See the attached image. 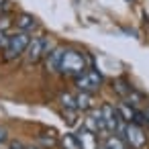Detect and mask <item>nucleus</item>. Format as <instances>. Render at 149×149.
I'll use <instances>...</instances> for the list:
<instances>
[{
	"mask_svg": "<svg viewBox=\"0 0 149 149\" xmlns=\"http://www.w3.org/2000/svg\"><path fill=\"white\" fill-rule=\"evenodd\" d=\"M29 43H31V33L17 31V33L8 35V41H6V45L2 47V59H4V61H15V59H19L21 55H25Z\"/></svg>",
	"mask_w": 149,
	"mask_h": 149,
	"instance_id": "nucleus-2",
	"label": "nucleus"
},
{
	"mask_svg": "<svg viewBox=\"0 0 149 149\" xmlns=\"http://www.w3.org/2000/svg\"><path fill=\"white\" fill-rule=\"evenodd\" d=\"M76 106H78V110H92L94 108V94H88V92L76 94Z\"/></svg>",
	"mask_w": 149,
	"mask_h": 149,
	"instance_id": "nucleus-11",
	"label": "nucleus"
},
{
	"mask_svg": "<svg viewBox=\"0 0 149 149\" xmlns=\"http://www.w3.org/2000/svg\"><path fill=\"white\" fill-rule=\"evenodd\" d=\"M4 8H6V0H0V15L4 13Z\"/></svg>",
	"mask_w": 149,
	"mask_h": 149,
	"instance_id": "nucleus-19",
	"label": "nucleus"
},
{
	"mask_svg": "<svg viewBox=\"0 0 149 149\" xmlns=\"http://www.w3.org/2000/svg\"><path fill=\"white\" fill-rule=\"evenodd\" d=\"M141 112H143V116H145V120L149 123V104H147V108H145V110H141Z\"/></svg>",
	"mask_w": 149,
	"mask_h": 149,
	"instance_id": "nucleus-18",
	"label": "nucleus"
},
{
	"mask_svg": "<svg viewBox=\"0 0 149 149\" xmlns=\"http://www.w3.org/2000/svg\"><path fill=\"white\" fill-rule=\"evenodd\" d=\"M15 25H17V31H23V33H31L33 29H37V19L29 13H21L17 19H15Z\"/></svg>",
	"mask_w": 149,
	"mask_h": 149,
	"instance_id": "nucleus-10",
	"label": "nucleus"
},
{
	"mask_svg": "<svg viewBox=\"0 0 149 149\" xmlns=\"http://www.w3.org/2000/svg\"><path fill=\"white\" fill-rule=\"evenodd\" d=\"M25 149H41V147H33V145H27Z\"/></svg>",
	"mask_w": 149,
	"mask_h": 149,
	"instance_id": "nucleus-20",
	"label": "nucleus"
},
{
	"mask_svg": "<svg viewBox=\"0 0 149 149\" xmlns=\"http://www.w3.org/2000/svg\"><path fill=\"white\" fill-rule=\"evenodd\" d=\"M39 143H41L43 147H55V145H57V139H55V135L45 137V133H43V135H39Z\"/></svg>",
	"mask_w": 149,
	"mask_h": 149,
	"instance_id": "nucleus-15",
	"label": "nucleus"
},
{
	"mask_svg": "<svg viewBox=\"0 0 149 149\" xmlns=\"http://www.w3.org/2000/svg\"><path fill=\"white\" fill-rule=\"evenodd\" d=\"M74 84L80 92H88V94H94L98 92L102 86H104V76L96 70V68H88L82 76L74 78Z\"/></svg>",
	"mask_w": 149,
	"mask_h": 149,
	"instance_id": "nucleus-3",
	"label": "nucleus"
},
{
	"mask_svg": "<svg viewBox=\"0 0 149 149\" xmlns=\"http://www.w3.org/2000/svg\"><path fill=\"white\" fill-rule=\"evenodd\" d=\"M27 145L25 143H21V141H13L10 145H8V149H25Z\"/></svg>",
	"mask_w": 149,
	"mask_h": 149,
	"instance_id": "nucleus-17",
	"label": "nucleus"
},
{
	"mask_svg": "<svg viewBox=\"0 0 149 149\" xmlns=\"http://www.w3.org/2000/svg\"><path fill=\"white\" fill-rule=\"evenodd\" d=\"M59 102H61V106H65V110H78V106H76V96L70 94V92L59 94Z\"/></svg>",
	"mask_w": 149,
	"mask_h": 149,
	"instance_id": "nucleus-14",
	"label": "nucleus"
},
{
	"mask_svg": "<svg viewBox=\"0 0 149 149\" xmlns=\"http://www.w3.org/2000/svg\"><path fill=\"white\" fill-rule=\"evenodd\" d=\"M88 68H90V57H88L84 51L72 49V47H65V49H63L61 63H59V74H61V76L78 78V76H82Z\"/></svg>",
	"mask_w": 149,
	"mask_h": 149,
	"instance_id": "nucleus-1",
	"label": "nucleus"
},
{
	"mask_svg": "<svg viewBox=\"0 0 149 149\" xmlns=\"http://www.w3.org/2000/svg\"><path fill=\"white\" fill-rule=\"evenodd\" d=\"M84 129H88V131H92V133H96V135H108L100 108H92V110L88 112V116L84 118Z\"/></svg>",
	"mask_w": 149,
	"mask_h": 149,
	"instance_id": "nucleus-7",
	"label": "nucleus"
},
{
	"mask_svg": "<svg viewBox=\"0 0 149 149\" xmlns=\"http://www.w3.org/2000/svg\"><path fill=\"white\" fill-rule=\"evenodd\" d=\"M63 49H65V47H55V49L47 51V55L43 57V59H45V72H49V74H59V63H61Z\"/></svg>",
	"mask_w": 149,
	"mask_h": 149,
	"instance_id": "nucleus-9",
	"label": "nucleus"
},
{
	"mask_svg": "<svg viewBox=\"0 0 149 149\" xmlns=\"http://www.w3.org/2000/svg\"><path fill=\"white\" fill-rule=\"evenodd\" d=\"M47 51H49L47 37L41 35V37H31V43H29L25 55H27V61H29V63H39V61L47 55Z\"/></svg>",
	"mask_w": 149,
	"mask_h": 149,
	"instance_id": "nucleus-6",
	"label": "nucleus"
},
{
	"mask_svg": "<svg viewBox=\"0 0 149 149\" xmlns=\"http://www.w3.org/2000/svg\"><path fill=\"white\" fill-rule=\"evenodd\" d=\"M76 139L80 143V149H100V141H98V135L88 131V129H80L76 133Z\"/></svg>",
	"mask_w": 149,
	"mask_h": 149,
	"instance_id": "nucleus-8",
	"label": "nucleus"
},
{
	"mask_svg": "<svg viewBox=\"0 0 149 149\" xmlns=\"http://www.w3.org/2000/svg\"><path fill=\"white\" fill-rule=\"evenodd\" d=\"M100 112H102V118H104V125H106L108 135H116V137H120V135H123V131H125V125H127V123L120 118V114H118L116 106H112V104L104 102V104L100 106Z\"/></svg>",
	"mask_w": 149,
	"mask_h": 149,
	"instance_id": "nucleus-4",
	"label": "nucleus"
},
{
	"mask_svg": "<svg viewBox=\"0 0 149 149\" xmlns=\"http://www.w3.org/2000/svg\"><path fill=\"white\" fill-rule=\"evenodd\" d=\"M59 145H61V149H80L76 133H63V135H59Z\"/></svg>",
	"mask_w": 149,
	"mask_h": 149,
	"instance_id": "nucleus-12",
	"label": "nucleus"
},
{
	"mask_svg": "<svg viewBox=\"0 0 149 149\" xmlns=\"http://www.w3.org/2000/svg\"><path fill=\"white\" fill-rule=\"evenodd\" d=\"M104 147H106V149H129L127 143H125L120 137H116V135H108V137L104 139Z\"/></svg>",
	"mask_w": 149,
	"mask_h": 149,
	"instance_id": "nucleus-13",
	"label": "nucleus"
},
{
	"mask_svg": "<svg viewBox=\"0 0 149 149\" xmlns=\"http://www.w3.org/2000/svg\"><path fill=\"white\" fill-rule=\"evenodd\" d=\"M120 139L127 143L129 149H147V143H149L143 127L135 125V123H127L125 125V131H123Z\"/></svg>",
	"mask_w": 149,
	"mask_h": 149,
	"instance_id": "nucleus-5",
	"label": "nucleus"
},
{
	"mask_svg": "<svg viewBox=\"0 0 149 149\" xmlns=\"http://www.w3.org/2000/svg\"><path fill=\"white\" fill-rule=\"evenodd\" d=\"M147 127H149V123H147Z\"/></svg>",
	"mask_w": 149,
	"mask_h": 149,
	"instance_id": "nucleus-21",
	"label": "nucleus"
},
{
	"mask_svg": "<svg viewBox=\"0 0 149 149\" xmlns=\"http://www.w3.org/2000/svg\"><path fill=\"white\" fill-rule=\"evenodd\" d=\"M6 141H8V133L4 127H0V143H6Z\"/></svg>",
	"mask_w": 149,
	"mask_h": 149,
	"instance_id": "nucleus-16",
	"label": "nucleus"
}]
</instances>
